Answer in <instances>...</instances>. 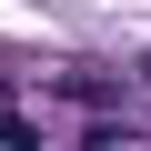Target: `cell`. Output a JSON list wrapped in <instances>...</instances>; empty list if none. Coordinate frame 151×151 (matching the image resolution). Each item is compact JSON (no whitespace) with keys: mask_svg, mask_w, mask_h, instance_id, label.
Here are the masks:
<instances>
[{"mask_svg":"<svg viewBox=\"0 0 151 151\" xmlns=\"http://www.w3.org/2000/svg\"><path fill=\"white\" fill-rule=\"evenodd\" d=\"M0 151H40V121H30L20 101H0Z\"/></svg>","mask_w":151,"mask_h":151,"instance_id":"6da1fadb","label":"cell"}]
</instances>
